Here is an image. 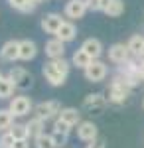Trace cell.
Segmentation results:
<instances>
[{
  "label": "cell",
  "instance_id": "cell-1",
  "mask_svg": "<svg viewBox=\"0 0 144 148\" xmlns=\"http://www.w3.org/2000/svg\"><path fill=\"white\" fill-rule=\"evenodd\" d=\"M71 69V61H67L65 57L61 59H47L42 65V75L51 87H61L65 83L67 75Z\"/></svg>",
  "mask_w": 144,
  "mask_h": 148
},
{
  "label": "cell",
  "instance_id": "cell-2",
  "mask_svg": "<svg viewBox=\"0 0 144 148\" xmlns=\"http://www.w3.org/2000/svg\"><path fill=\"white\" fill-rule=\"evenodd\" d=\"M128 97H130V87H126L122 81L112 77L111 85L107 89V101L112 103V105H122V103H126Z\"/></svg>",
  "mask_w": 144,
  "mask_h": 148
},
{
  "label": "cell",
  "instance_id": "cell-3",
  "mask_svg": "<svg viewBox=\"0 0 144 148\" xmlns=\"http://www.w3.org/2000/svg\"><path fill=\"white\" fill-rule=\"evenodd\" d=\"M8 79L14 83V87L16 89H20V91H26V89H30L34 85V77L32 73L28 71L26 67H20V65H16V67H12L8 71V75H6Z\"/></svg>",
  "mask_w": 144,
  "mask_h": 148
},
{
  "label": "cell",
  "instance_id": "cell-4",
  "mask_svg": "<svg viewBox=\"0 0 144 148\" xmlns=\"http://www.w3.org/2000/svg\"><path fill=\"white\" fill-rule=\"evenodd\" d=\"M61 113V105L57 101H44V103H38L34 107V116L40 119V121H51V119H57Z\"/></svg>",
  "mask_w": 144,
  "mask_h": 148
},
{
  "label": "cell",
  "instance_id": "cell-5",
  "mask_svg": "<svg viewBox=\"0 0 144 148\" xmlns=\"http://www.w3.org/2000/svg\"><path fill=\"white\" fill-rule=\"evenodd\" d=\"M83 73H85V79H87L89 83H101V81L107 79V75H109V67H107L105 61H101V59H93V61L89 63V67L83 69Z\"/></svg>",
  "mask_w": 144,
  "mask_h": 148
},
{
  "label": "cell",
  "instance_id": "cell-6",
  "mask_svg": "<svg viewBox=\"0 0 144 148\" xmlns=\"http://www.w3.org/2000/svg\"><path fill=\"white\" fill-rule=\"evenodd\" d=\"M8 111H10L14 116H26V114H30V111H34L32 99H30V97H26V95L12 97L10 105H8Z\"/></svg>",
  "mask_w": 144,
  "mask_h": 148
},
{
  "label": "cell",
  "instance_id": "cell-7",
  "mask_svg": "<svg viewBox=\"0 0 144 148\" xmlns=\"http://www.w3.org/2000/svg\"><path fill=\"white\" fill-rule=\"evenodd\" d=\"M77 138L83 142H95L99 140V128L93 121H81L77 125Z\"/></svg>",
  "mask_w": 144,
  "mask_h": 148
},
{
  "label": "cell",
  "instance_id": "cell-8",
  "mask_svg": "<svg viewBox=\"0 0 144 148\" xmlns=\"http://www.w3.org/2000/svg\"><path fill=\"white\" fill-rule=\"evenodd\" d=\"M87 12H89L87 0H69V2L65 4V8H63L65 18H69L71 22H73V20H79V18H83Z\"/></svg>",
  "mask_w": 144,
  "mask_h": 148
},
{
  "label": "cell",
  "instance_id": "cell-9",
  "mask_svg": "<svg viewBox=\"0 0 144 148\" xmlns=\"http://www.w3.org/2000/svg\"><path fill=\"white\" fill-rule=\"evenodd\" d=\"M63 22H65V18H61V14H57V12H49V14H45V16H42V22H40V26H42V30H44L45 34H57V30L63 26Z\"/></svg>",
  "mask_w": 144,
  "mask_h": 148
},
{
  "label": "cell",
  "instance_id": "cell-10",
  "mask_svg": "<svg viewBox=\"0 0 144 148\" xmlns=\"http://www.w3.org/2000/svg\"><path fill=\"white\" fill-rule=\"evenodd\" d=\"M0 59L2 61H8V63H14L16 59H20V42L18 40L4 42L2 47H0Z\"/></svg>",
  "mask_w": 144,
  "mask_h": 148
},
{
  "label": "cell",
  "instance_id": "cell-11",
  "mask_svg": "<svg viewBox=\"0 0 144 148\" xmlns=\"http://www.w3.org/2000/svg\"><path fill=\"white\" fill-rule=\"evenodd\" d=\"M107 105H109V101H107V97L103 93H89L87 97L83 99V109H87L91 113H99Z\"/></svg>",
  "mask_w": 144,
  "mask_h": 148
},
{
  "label": "cell",
  "instance_id": "cell-12",
  "mask_svg": "<svg viewBox=\"0 0 144 148\" xmlns=\"http://www.w3.org/2000/svg\"><path fill=\"white\" fill-rule=\"evenodd\" d=\"M109 59L117 65H124L126 61H130V51L126 44H112L109 47Z\"/></svg>",
  "mask_w": 144,
  "mask_h": 148
},
{
  "label": "cell",
  "instance_id": "cell-13",
  "mask_svg": "<svg viewBox=\"0 0 144 148\" xmlns=\"http://www.w3.org/2000/svg\"><path fill=\"white\" fill-rule=\"evenodd\" d=\"M44 51L47 56V59H61L63 53H65V44L61 40H57V38H51V40L45 42Z\"/></svg>",
  "mask_w": 144,
  "mask_h": 148
},
{
  "label": "cell",
  "instance_id": "cell-14",
  "mask_svg": "<svg viewBox=\"0 0 144 148\" xmlns=\"http://www.w3.org/2000/svg\"><path fill=\"white\" fill-rule=\"evenodd\" d=\"M81 49L91 59H101V56H103V44H101V40H97V38H87L81 44Z\"/></svg>",
  "mask_w": 144,
  "mask_h": 148
},
{
  "label": "cell",
  "instance_id": "cell-15",
  "mask_svg": "<svg viewBox=\"0 0 144 148\" xmlns=\"http://www.w3.org/2000/svg\"><path fill=\"white\" fill-rule=\"evenodd\" d=\"M56 38H57V40H61L63 44H69V42H73V40L77 38V26L71 22V20H65V22H63V26L57 30Z\"/></svg>",
  "mask_w": 144,
  "mask_h": 148
},
{
  "label": "cell",
  "instance_id": "cell-16",
  "mask_svg": "<svg viewBox=\"0 0 144 148\" xmlns=\"http://www.w3.org/2000/svg\"><path fill=\"white\" fill-rule=\"evenodd\" d=\"M38 56V46L32 40H20V59L22 61H32Z\"/></svg>",
  "mask_w": 144,
  "mask_h": 148
},
{
  "label": "cell",
  "instance_id": "cell-17",
  "mask_svg": "<svg viewBox=\"0 0 144 148\" xmlns=\"http://www.w3.org/2000/svg\"><path fill=\"white\" fill-rule=\"evenodd\" d=\"M57 119L65 121V123H67L69 126H77L79 123H81V113H79L75 107H63Z\"/></svg>",
  "mask_w": 144,
  "mask_h": 148
},
{
  "label": "cell",
  "instance_id": "cell-18",
  "mask_svg": "<svg viewBox=\"0 0 144 148\" xmlns=\"http://www.w3.org/2000/svg\"><path fill=\"white\" fill-rule=\"evenodd\" d=\"M126 47H128L130 56L140 57V51H142V47H144V36H140V34L130 36V40L126 42Z\"/></svg>",
  "mask_w": 144,
  "mask_h": 148
},
{
  "label": "cell",
  "instance_id": "cell-19",
  "mask_svg": "<svg viewBox=\"0 0 144 148\" xmlns=\"http://www.w3.org/2000/svg\"><path fill=\"white\" fill-rule=\"evenodd\" d=\"M8 4H10V8L22 12V14H30V12H34L36 6H38L34 0H8Z\"/></svg>",
  "mask_w": 144,
  "mask_h": 148
},
{
  "label": "cell",
  "instance_id": "cell-20",
  "mask_svg": "<svg viewBox=\"0 0 144 148\" xmlns=\"http://www.w3.org/2000/svg\"><path fill=\"white\" fill-rule=\"evenodd\" d=\"M93 59L79 47V49H75V53H73V57H71V65H75V67H79V69H85V67H89V63H91Z\"/></svg>",
  "mask_w": 144,
  "mask_h": 148
},
{
  "label": "cell",
  "instance_id": "cell-21",
  "mask_svg": "<svg viewBox=\"0 0 144 148\" xmlns=\"http://www.w3.org/2000/svg\"><path fill=\"white\" fill-rule=\"evenodd\" d=\"M26 126H28L30 136H34V138L45 132V123H44V121H40V119H36V116H32V119L26 123Z\"/></svg>",
  "mask_w": 144,
  "mask_h": 148
},
{
  "label": "cell",
  "instance_id": "cell-22",
  "mask_svg": "<svg viewBox=\"0 0 144 148\" xmlns=\"http://www.w3.org/2000/svg\"><path fill=\"white\" fill-rule=\"evenodd\" d=\"M105 14L109 18H119V16H122L124 14V2L122 0H111L109 6L105 8Z\"/></svg>",
  "mask_w": 144,
  "mask_h": 148
},
{
  "label": "cell",
  "instance_id": "cell-23",
  "mask_svg": "<svg viewBox=\"0 0 144 148\" xmlns=\"http://www.w3.org/2000/svg\"><path fill=\"white\" fill-rule=\"evenodd\" d=\"M12 126H14V114L8 109H0V134L8 132Z\"/></svg>",
  "mask_w": 144,
  "mask_h": 148
},
{
  "label": "cell",
  "instance_id": "cell-24",
  "mask_svg": "<svg viewBox=\"0 0 144 148\" xmlns=\"http://www.w3.org/2000/svg\"><path fill=\"white\" fill-rule=\"evenodd\" d=\"M16 91L14 83H12L8 77L0 75V99H12V95Z\"/></svg>",
  "mask_w": 144,
  "mask_h": 148
},
{
  "label": "cell",
  "instance_id": "cell-25",
  "mask_svg": "<svg viewBox=\"0 0 144 148\" xmlns=\"http://www.w3.org/2000/svg\"><path fill=\"white\" fill-rule=\"evenodd\" d=\"M10 134L14 136V140H28L30 138L26 123H14V126L10 128Z\"/></svg>",
  "mask_w": 144,
  "mask_h": 148
},
{
  "label": "cell",
  "instance_id": "cell-26",
  "mask_svg": "<svg viewBox=\"0 0 144 148\" xmlns=\"http://www.w3.org/2000/svg\"><path fill=\"white\" fill-rule=\"evenodd\" d=\"M34 146L36 148H57V144H56V140L51 138V134L44 132V134L34 138Z\"/></svg>",
  "mask_w": 144,
  "mask_h": 148
},
{
  "label": "cell",
  "instance_id": "cell-27",
  "mask_svg": "<svg viewBox=\"0 0 144 148\" xmlns=\"http://www.w3.org/2000/svg\"><path fill=\"white\" fill-rule=\"evenodd\" d=\"M109 2L111 0H87V6H89V10H93V12H105Z\"/></svg>",
  "mask_w": 144,
  "mask_h": 148
},
{
  "label": "cell",
  "instance_id": "cell-28",
  "mask_svg": "<svg viewBox=\"0 0 144 148\" xmlns=\"http://www.w3.org/2000/svg\"><path fill=\"white\" fill-rule=\"evenodd\" d=\"M71 128H73V126H69L65 121H61V119H56V121H53V130H56V132H61V134H67V136H69Z\"/></svg>",
  "mask_w": 144,
  "mask_h": 148
},
{
  "label": "cell",
  "instance_id": "cell-29",
  "mask_svg": "<svg viewBox=\"0 0 144 148\" xmlns=\"http://www.w3.org/2000/svg\"><path fill=\"white\" fill-rule=\"evenodd\" d=\"M14 142H16V140H14V136L10 134V130L0 134V148H12V146H14Z\"/></svg>",
  "mask_w": 144,
  "mask_h": 148
},
{
  "label": "cell",
  "instance_id": "cell-30",
  "mask_svg": "<svg viewBox=\"0 0 144 148\" xmlns=\"http://www.w3.org/2000/svg\"><path fill=\"white\" fill-rule=\"evenodd\" d=\"M51 138L56 140L57 148H61V146H63V144H65V142H67V134H61V132H56V130L51 132Z\"/></svg>",
  "mask_w": 144,
  "mask_h": 148
},
{
  "label": "cell",
  "instance_id": "cell-31",
  "mask_svg": "<svg viewBox=\"0 0 144 148\" xmlns=\"http://www.w3.org/2000/svg\"><path fill=\"white\" fill-rule=\"evenodd\" d=\"M85 148H107V146H105V140L99 138V140H95V142H89Z\"/></svg>",
  "mask_w": 144,
  "mask_h": 148
},
{
  "label": "cell",
  "instance_id": "cell-32",
  "mask_svg": "<svg viewBox=\"0 0 144 148\" xmlns=\"http://www.w3.org/2000/svg\"><path fill=\"white\" fill-rule=\"evenodd\" d=\"M12 148H30V144H28V140H16Z\"/></svg>",
  "mask_w": 144,
  "mask_h": 148
},
{
  "label": "cell",
  "instance_id": "cell-33",
  "mask_svg": "<svg viewBox=\"0 0 144 148\" xmlns=\"http://www.w3.org/2000/svg\"><path fill=\"white\" fill-rule=\"evenodd\" d=\"M138 75H140V79H144V59L138 61Z\"/></svg>",
  "mask_w": 144,
  "mask_h": 148
},
{
  "label": "cell",
  "instance_id": "cell-34",
  "mask_svg": "<svg viewBox=\"0 0 144 148\" xmlns=\"http://www.w3.org/2000/svg\"><path fill=\"white\" fill-rule=\"evenodd\" d=\"M138 59H144V47H142V51H140V57Z\"/></svg>",
  "mask_w": 144,
  "mask_h": 148
},
{
  "label": "cell",
  "instance_id": "cell-35",
  "mask_svg": "<svg viewBox=\"0 0 144 148\" xmlns=\"http://www.w3.org/2000/svg\"><path fill=\"white\" fill-rule=\"evenodd\" d=\"M34 2H36V4H40V2H45V0H34Z\"/></svg>",
  "mask_w": 144,
  "mask_h": 148
},
{
  "label": "cell",
  "instance_id": "cell-36",
  "mask_svg": "<svg viewBox=\"0 0 144 148\" xmlns=\"http://www.w3.org/2000/svg\"><path fill=\"white\" fill-rule=\"evenodd\" d=\"M142 109H144V99H142Z\"/></svg>",
  "mask_w": 144,
  "mask_h": 148
}]
</instances>
